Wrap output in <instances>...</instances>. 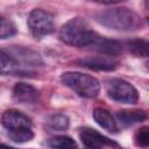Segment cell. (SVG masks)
<instances>
[{
    "mask_svg": "<svg viewBox=\"0 0 149 149\" xmlns=\"http://www.w3.org/2000/svg\"><path fill=\"white\" fill-rule=\"evenodd\" d=\"M58 36L59 40L65 44L90 50L100 38V35L95 33L88 22L83 17H73L64 23Z\"/></svg>",
    "mask_w": 149,
    "mask_h": 149,
    "instance_id": "6da1fadb",
    "label": "cell"
},
{
    "mask_svg": "<svg viewBox=\"0 0 149 149\" xmlns=\"http://www.w3.org/2000/svg\"><path fill=\"white\" fill-rule=\"evenodd\" d=\"M70 126V120L66 115L64 114H55L49 118V120L47 121V127L51 130H56V132H63L66 130Z\"/></svg>",
    "mask_w": 149,
    "mask_h": 149,
    "instance_id": "9a60e30c",
    "label": "cell"
},
{
    "mask_svg": "<svg viewBox=\"0 0 149 149\" xmlns=\"http://www.w3.org/2000/svg\"><path fill=\"white\" fill-rule=\"evenodd\" d=\"M105 90L107 95L121 104L134 105L139 100L137 90L127 80L120 78H109L105 81Z\"/></svg>",
    "mask_w": 149,
    "mask_h": 149,
    "instance_id": "277c9868",
    "label": "cell"
},
{
    "mask_svg": "<svg viewBox=\"0 0 149 149\" xmlns=\"http://www.w3.org/2000/svg\"><path fill=\"white\" fill-rule=\"evenodd\" d=\"M134 143L139 148H149V126H143L135 132Z\"/></svg>",
    "mask_w": 149,
    "mask_h": 149,
    "instance_id": "2e32d148",
    "label": "cell"
},
{
    "mask_svg": "<svg viewBox=\"0 0 149 149\" xmlns=\"http://www.w3.org/2000/svg\"><path fill=\"white\" fill-rule=\"evenodd\" d=\"M1 148H2V149H15V148H12V147H8V146H6V144H2V146H1Z\"/></svg>",
    "mask_w": 149,
    "mask_h": 149,
    "instance_id": "d6986e66",
    "label": "cell"
},
{
    "mask_svg": "<svg viewBox=\"0 0 149 149\" xmlns=\"http://www.w3.org/2000/svg\"><path fill=\"white\" fill-rule=\"evenodd\" d=\"M77 63L81 66H85L95 71H112L119 65V61L115 56L111 55H99V56H88L81 59H78Z\"/></svg>",
    "mask_w": 149,
    "mask_h": 149,
    "instance_id": "8992f818",
    "label": "cell"
},
{
    "mask_svg": "<svg viewBox=\"0 0 149 149\" xmlns=\"http://www.w3.org/2000/svg\"><path fill=\"white\" fill-rule=\"evenodd\" d=\"M79 137L86 149H102L104 147H118L115 142L105 137L100 133L91 128H83L79 133Z\"/></svg>",
    "mask_w": 149,
    "mask_h": 149,
    "instance_id": "ba28073f",
    "label": "cell"
},
{
    "mask_svg": "<svg viewBox=\"0 0 149 149\" xmlns=\"http://www.w3.org/2000/svg\"><path fill=\"white\" fill-rule=\"evenodd\" d=\"M0 62H1V73L2 74H12V73H23L21 70L20 62L12 55L1 50L0 52Z\"/></svg>",
    "mask_w": 149,
    "mask_h": 149,
    "instance_id": "4fadbf2b",
    "label": "cell"
},
{
    "mask_svg": "<svg viewBox=\"0 0 149 149\" xmlns=\"http://www.w3.org/2000/svg\"><path fill=\"white\" fill-rule=\"evenodd\" d=\"M116 118L121 122V125L128 127L134 123L144 121L148 115L142 109H122L116 112Z\"/></svg>",
    "mask_w": 149,
    "mask_h": 149,
    "instance_id": "8fae6325",
    "label": "cell"
},
{
    "mask_svg": "<svg viewBox=\"0 0 149 149\" xmlns=\"http://www.w3.org/2000/svg\"><path fill=\"white\" fill-rule=\"evenodd\" d=\"M8 136L12 141H14L16 143H23V142L30 141L34 137V133H33L31 128H26V129L8 132Z\"/></svg>",
    "mask_w": 149,
    "mask_h": 149,
    "instance_id": "e0dca14e",
    "label": "cell"
},
{
    "mask_svg": "<svg viewBox=\"0 0 149 149\" xmlns=\"http://www.w3.org/2000/svg\"><path fill=\"white\" fill-rule=\"evenodd\" d=\"M48 146L52 149H77L76 141L66 135H58L49 139Z\"/></svg>",
    "mask_w": 149,
    "mask_h": 149,
    "instance_id": "5bb4252c",
    "label": "cell"
},
{
    "mask_svg": "<svg viewBox=\"0 0 149 149\" xmlns=\"http://www.w3.org/2000/svg\"><path fill=\"white\" fill-rule=\"evenodd\" d=\"M147 22H148V23H149V19H148V20H147Z\"/></svg>",
    "mask_w": 149,
    "mask_h": 149,
    "instance_id": "44dd1931",
    "label": "cell"
},
{
    "mask_svg": "<svg viewBox=\"0 0 149 149\" xmlns=\"http://www.w3.org/2000/svg\"><path fill=\"white\" fill-rule=\"evenodd\" d=\"M27 23L31 35L35 38L50 35L55 30V21L52 14L41 8H35L29 13Z\"/></svg>",
    "mask_w": 149,
    "mask_h": 149,
    "instance_id": "5b68a950",
    "label": "cell"
},
{
    "mask_svg": "<svg viewBox=\"0 0 149 149\" xmlns=\"http://www.w3.org/2000/svg\"><path fill=\"white\" fill-rule=\"evenodd\" d=\"M15 33H16L15 26L10 21L6 20L5 17H1L0 19V37L3 40L13 36Z\"/></svg>",
    "mask_w": 149,
    "mask_h": 149,
    "instance_id": "ac0fdd59",
    "label": "cell"
},
{
    "mask_svg": "<svg viewBox=\"0 0 149 149\" xmlns=\"http://www.w3.org/2000/svg\"><path fill=\"white\" fill-rule=\"evenodd\" d=\"M123 50L134 57H149V42L144 40H130L122 43Z\"/></svg>",
    "mask_w": 149,
    "mask_h": 149,
    "instance_id": "7c38bea8",
    "label": "cell"
},
{
    "mask_svg": "<svg viewBox=\"0 0 149 149\" xmlns=\"http://www.w3.org/2000/svg\"><path fill=\"white\" fill-rule=\"evenodd\" d=\"M93 119L94 121L105 130L109 133H116L118 132V125L114 120L113 115L109 111L102 107H98L93 111Z\"/></svg>",
    "mask_w": 149,
    "mask_h": 149,
    "instance_id": "30bf717a",
    "label": "cell"
},
{
    "mask_svg": "<svg viewBox=\"0 0 149 149\" xmlns=\"http://www.w3.org/2000/svg\"><path fill=\"white\" fill-rule=\"evenodd\" d=\"M13 99L17 104H34L38 99V91L27 83H17L13 88Z\"/></svg>",
    "mask_w": 149,
    "mask_h": 149,
    "instance_id": "9c48e42d",
    "label": "cell"
},
{
    "mask_svg": "<svg viewBox=\"0 0 149 149\" xmlns=\"http://www.w3.org/2000/svg\"><path fill=\"white\" fill-rule=\"evenodd\" d=\"M61 81L83 98H95L100 92L99 80L87 73L68 71L62 73Z\"/></svg>",
    "mask_w": 149,
    "mask_h": 149,
    "instance_id": "3957f363",
    "label": "cell"
},
{
    "mask_svg": "<svg viewBox=\"0 0 149 149\" xmlns=\"http://www.w3.org/2000/svg\"><path fill=\"white\" fill-rule=\"evenodd\" d=\"M94 19L109 29L121 31L137 30L142 26L140 15L127 7H114L101 10L94 15Z\"/></svg>",
    "mask_w": 149,
    "mask_h": 149,
    "instance_id": "7a4b0ae2",
    "label": "cell"
},
{
    "mask_svg": "<svg viewBox=\"0 0 149 149\" xmlns=\"http://www.w3.org/2000/svg\"><path fill=\"white\" fill-rule=\"evenodd\" d=\"M144 5H146V8L149 10V1H146V3H144Z\"/></svg>",
    "mask_w": 149,
    "mask_h": 149,
    "instance_id": "ffe728a7",
    "label": "cell"
},
{
    "mask_svg": "<svg viewBox=\"0 0 149 149\" xmlns=\"http://www.w3.org/2000/svg\"><path fill=\"white\" fill-rule=\"evenodd\" d=\"M1 123L8 132L31 128V120L17 109L5 111L1 116Z\"/></svg>",
    "mask_w": 149,
    "mask_h": 149,
    "instance_id": "52a82bcc",
    "label": "cell"
}]
</instances>
